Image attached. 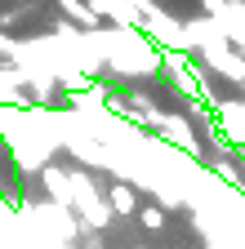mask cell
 Wrapping results in <instances>:
<instances>
[{"label":"cell","instance_id":"cell-1","mask_svg":"<svg viewBox=\"0 0 245 249\" xmlns=\"http://www.w3.org/2000/svg\"><path fill=\"white\" fill-rule=\"evenodd\" d=\"M103 200H107L112 218H134L138 205H143L138 182H134V178H116V182H107V187H103Z\"/></svg>","mask_w":245,"mask_h":249},{"label":"cell","instance_id":"cell-2","mask_svg":"<svg viewBox=\"0 0 245 249\" xmlns=\"http://www.w3.org/2000/svg\"><path fill=\"white\" fill-rule=\"evenodd\" d=\"M54 5H58V14H63L76 31H94L98 27V14L89 9V0H54Z\"/></svg>","mask_w":245,"mask_h":249}]
</instances>
